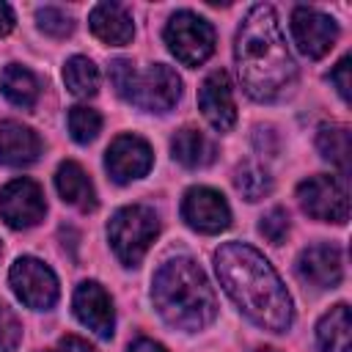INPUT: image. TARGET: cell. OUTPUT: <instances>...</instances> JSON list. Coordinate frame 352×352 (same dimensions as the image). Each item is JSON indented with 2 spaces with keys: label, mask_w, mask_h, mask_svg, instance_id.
I'll return each mask as SVG.
<instances>
[{
  "label": "cell",
  "mask_w": 352,
  "mask_h": 352,
  "mask_svg": "<svg viewBox=\"0 0 352 352\" xmlns=\"http://www.w3.org/2000/svg\"><path fill=\"white\" fill-rule=\"evenodd\" d=\"M19 338H22L19 319L14 316V311L6 302H0V352H14Z\"/></svg>",
  "instance_id": "cell-28"
},
{
  "label": "cell",
  "mask_w": 352,
  "mask_h": 352,
  "mask_svg": "<svg viewBox=\"0 0 352 352\" xmlns=\"http://www.w3.org/2000/svg\"><path fill=\"white\" fill-rule=\"evenodd\" d=\"M55 187H58V195L66 204L77 206L80 212H94L96 209V190H94L88 173L77 162L66 160V162L58 165V170H55Z\"/></svg>",
  "instance_id": "cell-18"
},
{
  "label": "cell",
  "mask_w": 352,
  "mask_h": 352,
  "mask_svg": "<svg viewBox=\"0 0 352 352\" xmlns=\"http://www.w3.org/2000/svg\"><path fill=\"white\" fill-rule=\"evenodd\" d=\"M58 352H96V349L80 336H63L58 341Z\"/></svg>",
  "instance_id": "cell-31"
},
{
  "label": "cell",
  "mask_w": 352,
  "mask_h": 352,
  "mask_svg": "<svg viewBox=\"0 0 352 352\" xmlns=\"http://www.w3.org/2000/svg\"><path fill=\"white\" fill-rule=\"evenodd\" d=\"M44 192L33 179H14L0 192V217L11 228H30L44 220Z\"/></svg>",
  "instance_id": "cell-10"
},
{
  "label": "cell",
  "mask_w": 352,
  "mask_h": 352,
  "mask_svg": "<svg viewBox=\"0 0 352 352\" xmlns=\"http://www.w3.org/2000/svg\"><path fill=\"white\" fill-rule=\"evenodd\" d=\"M330 80L336 82V88H338V94H341V99H344V102H349V55H346V58H341V60L336 63V69H333Z\"/></svg>",
  "instance_id": "cell-30"
},
{
  "label": "cell",
  "mask_w": 352,
  "mask_h": 352,
  "mask_svg": "<svg viewBox=\"0 0 352 352\" xmlns=\"http://www.w3.org/2000/svg\"><path fill=\"white\" fill-rule=\"evenodd\" d=\"M162 36L168 50L184 66H201L214 52V28L192 11H176L168 19Z\"/></svg>",
  "instance_id": "cell-5"
},
{
  "label": "cell",
  "mask_w": 352,
  "mask_h": 352,
  "mask_svg": "<svg viewBox=\"0 0 352 352\" xmlns=\"http://www.w3.org/2000/svg\"><path fill=\"white\" fill-rule=\"evenodd\" d=\"M182 217L201 234H220L231 226L228 201L212 187H190L182 198Z\"/></svg>",
  "instance_id": "cell-11"
},
{
  "label": "cell",
  "mask_w": 352,
  "mask_h": 352,
  "mask_svg": "<svg viewBox=\"0 0 352 352\" xmlns=\"http://www.w3.org/2000/svg\"><path fill=\"white\" fill-rule=\"evenodd\" d=\"M258 231H261V236H267L272 245H280V242L286 239V234H289V212L280 209V206L270 209V212L258 220Z\"/></svg>",
  "instance_id": "cell-27"
},
{
  "label": "cell",
  "mask_w": 352,
  "mask_h": 352,
  "mask_svg": "<svg viewBox=\"0 0 352 352\" xmlns=\"http://www.w3.org/2000/svg\"><path fill=\"white\" fill-rule=\"evenodd\" d=\"M74 314L77 319L94 330L99 338H113V327H116V311H113V300L110 294L96 283V280H82L74 289Z\"/></svg>",
  "instance_id": "cell-14"
},
{
  "label": "cell",
  "mask_w": 352,
  "mask_h": 352,
  "mask_svg": "<svg viewBox=\"0 0 352 352\" xmlns=\"http://www.w3.org/2000/svg\"><path fill=\"white\" fill-rule=\"evenodd\" d=\"M66 121H69V132L77 143H91L102 129V116L88 104H74L69 110Z\"/></svg>",
  "instance_id": "cell-25"
},
{
  "label": "cell",
  "mask_w": 352,
  "mask_h": 352,
  "mask_svg": "<svg viewBox=\"0 0 352 352\" xmlns=\"http://www.w3.org/2000/svg\"><path fill=\"white\" fill-rule=\"evenodd\" d=\"M36 22H38V30H44V33L52 36V38H66V36H72V30H74L72 16H69L66 11H60V8H55V6L38 8V11H36Z\"/></svg>",
  "instance_id": "cell-26"
},
{
  "label": "cell",
  "mask_w": 352,
  "mask_h": 352,
  "mask_svg": "<svg viewBox=\"0 0 352 352\" xmlns=\"http://www.w3.org/2000/svg\"><path fill=\"white\" fill-rule=\"evenodd\" d=\"M0 91L3 96L22 107V110H30L36 102H38V80L30 69L19 66V63H8L0 74Z\"/></svg>",
  "instance_id": "cell-21"
},
{
  "label": "cell",
  "mask_w": 352,
  "mask_h": 352,
  "mask_svg": "<svg viewBox=\"0 0 352 352\" xmlns=\"http://www.w3.org/2000/svg\"><path fill=\"white\" fill-rule=\"evenodd\" d=\"M126 352H168V349L160 341H154V338H138V341L129 344Z\"/></svg>",
  "instance_id": "cell-33"
},
{
  "label": "cell",
  "mask_w": 352,
  "mask_h": 352,
  "mask_svg": "<svg viewBox=\"0 0 352 352\" xmlns=\"http://www.w3.org/2000/svg\"><path fill=\"white\" fill-rule=\"evenodd\" d=\"M41 154L38 135L19 121H0V162L11 168H22L36 162Z\"/></svg>",
  "instance_id": "cell-16"
},
{
  "label": "cell",
  "mask_w": 352,
  "mask_h": 352,
  "mask_svg": "<svg viewBox=\"0 0 352 352\" xmlns=\"http://www.w3.org/2000/svg\"><path fill=\"white\" fill-rule=\"evenodd\" d=\"M8 283H11L14 294L28 308L47 311L58 302V278H55V272L33 256H22L11 264Z\"/></svg>",
  "instance_id": "cell-8"
},
{
  "label": "cell",
  "mask_w": 352,
  "mask_h": 352,
  "mask_svg": "<svg viewBox=\"0 0 352 352\" xmlns=\"http://www.w3.org/2000/svg\"><path fill=\"white\" fill-rule=\"evenodd\" d=\"M316 148L324 160H330L341 173L349 170V129L344 124H324L316 135Z\"/></svg>",
  "instance_id": "cell-22"
},
{
  "label": "cell",
  "mask_w": 352,
  "mask_h": 352,
  "mask_svg": "<svg viewBox=\"0 0 352 352\" xmlns=\"http://www.w3.org/2000/svg\"><path fill=\"white\" fill-rule=\"evenodd\" d=\"M198 107L204 113V118L217 129V132H228L236 124V104H234V88L231 80L223 69L212 72L201 88H198Z\"/></svg>",
  "instance_id": "cell-13"
},
{
  "label": "cell",
  "mask_w": 352,
  "mask_h": 352,
  "mask_svg": "<svg viewBox=\"0 0 352 352\" xmlns=\"http://www.w3.org/2000/svg\"><path fill=\"white\" fill-rule=\"evenodd\" d=\"M14 22H16L14 8L8 3H0V36H8L14 30Z\"/></svg>",
  "instance_id": "cell-32"
},
{
  "label": "cell",
  "mask_w": 352,
  "mask_h": 352,
  "mask_svg": "<svg viewBox=\"0 0 352 352\" xmlns=\"http://www.w3.org/2000/svg\"><path fill=\"white\" fill-rule=\"evenodd\" d=\"M160 234V220L154 209L132 204L118 209L107 223V239L113 245V253L124 267H138L151 248V242Z\"/></svg>",
  "instance_id": "cell-4"
},
{
  "label": "cell",
  "mask_w": 352,
  "mask_h": 352,
  "mask_svg": "<svg viewBox=\"0 0 352 352\" xmlns=\"http://www.w3.org/2000/svg\"><path fill=\"white\" fill-rule=\"evenodd\" d=\"M316 341L324 352H349L352 349V322H349V305L346 302L333 305L319 319Z\"/></svg>",
  "instance_id": "cell-19"
},
{
  "label": "cell",
  "mask_w": 352,
  "mask_h": 352,
  "mask_svg": "<svg viewBox=\"0 0 352 352\" xmlns=\"http://www.w3.org/2000/svg\"><path fill=\"white\" fill-rule=\"evenodd\" d=\"M292 38L297 44V50L308 58H324L336 41H338V25L333 16L308 8V6H297L292 11Z\"/></svg>",
  "instance_id": "cell-9"
},
{
  "label": "cell",
  "mask_w": 352,
  "mask_h": 352,
  "mask_svg": "<svg viewBox=\"0 0 352 352\" xmlns=\"http://www.w3.org/2000/svg\"><path fill=\"white\" fill-rule=\"evenodd\" d=\"M132 77H135V63L132 60H124V58H116L110 63V82L116 88V94L121 99H126L129 94V85H132Z\"/></svg>",
  "instance_id": "cell-29"
},
{
  "label": "cell",
  "mask_w": 352,
  "mask_h": 352,
  "mask_svg": "<svg viewBox=\"0 0 352 352\" xmlns=\"http://www.w3.org/2000/svg\"><path fill=\"white\" fill-rule=\"evenodd\" d=\"M63 82L77 96H94L99 91V69H96V63L91 58L74 55L63 66Z\"/></svg>",
  "instance_id": "cell-23"
},
{
  "label": "cell",
  "mask_w": 352,
  "mask_h": 352,
  "mask_svg": "<svg viewBox=\"0 0 352 352\" xmlns=\"http://www.w3.org/2000/svg\"><path fill=\"white\" fill-rule=\"evenodd\" d=\"M253 352H278V349H272V346H258V349H253Z\"/></svg>",
  "instance_id": "cell-34"
},
{
  "label": "cell",
  "mask_w": 352,
  "mask_h": 352,
  "mask_svg": "<svg viewBox=\"0 0 352 352\" xmlns=\"http://www.w3.org/2000/svg\"><path fill=\"white\" fill-rule=\"evenodd\" d=\"M151 146L138 135H118L104 154V168L116 184H126L132 179L146 176L151 170Z\"/></svg>",
  "instance_id": "cell-12"
},
{
  "label": "cell",
  "mask_w": 352,
  "mask_h": 352,
  "mask_svg": "<svg viewBox=\"0 0 352 352\" xmlns=\"http://www.w3.org/2000/svg\"><path fill=\"white\" fill-rule=\"evenodd\" d=\"M234 187L242 192L245 201H261L264 195L272 192V179H270V173L258 162H250L248 160V162L236 165V170H234Z\"/></svg>",
  "instance_id": "cell-24"
},
{
  "label": "cell",
  "mask_w": 352,
  "mask_h": 352,
  "mask_svg": "<svg viewBox=\"0 0 352 352\" xmlns=\"http://www.w3.org/2000/svg\"><path fill=\"white\" fill-rule=\"evenodd\" d=\"M88 25H91V30H94V36L99 41L113 44V47H124L135 36L132 16L118 3H99V6H94L91 16H88Z\"/></svg>",
  "instance_id": "cell-17"
},
{
  "label": "cell",
  "mask_w": 352,
  "mask_h": 352,
  "mask_svg": "<svg viewBox=\"0 0 352 352\" xmlns=\"http://www.w3.org/2000/svg\"><path fill=\"white\" fill-rule=\"evenodd\" d=\"M236 74L245 94L256 102H275L297 82V63L286 47L272 6H253L234 38Z\"/></svg>",
  "instance_id": "cell-1"
},
{
  "label": "cell",
  "mask_w": 352,
  "mask_h": 352,
  "mask_svg": "<svg viewBox=\"0 0 352 352\" xmlns=\"http://www.w3.org/2000/svg\"><path fill=\"white\" fill-rule=\"evenodd\" d=\"M214 272L226 294L248 319L270 333H286L292 324V297L275 267L245 242H226L214 253Z\"/></svg>",
  "instance_id": "cell-2"
},
{
  "label": "cell",
  "mask_w": 352,
  "mask_h": 352,
  "mask_svg": "<svg viewBox=\"0 0 352 352\" xmlns=\"http://www.w3.org/2000/svg\"><path fill=\"white\" fill-rule=\"evenodd\" d=\"M182 96V77L165 66V63H151L146 72L135 69L126 102L148 110V113H168Z\"/></svg>",
  "instance_id": "cell-6"
},
{
  "label": "cell",
  "mask_w": 352,
  "mask_h": 352,
  "mask_svg": "<svg viewBox=\"0 0 352 352\" xmlns=\"http://www.w3.org/2000/svg\"><path fill=\"white\" fill-rule=\"evenodd\" d=\"M297 272L305 283L316 289H333L344 278V264H341V250L336 245H311L300 253L297 258Z\"/></svg>",
  "instance_id": "cell-15"
},
{
  "label": "cell",
  "mask_w": 352,
  "mask_h": 352,
  "mask_svg": "<svg viewBox=\"0 0 352 352\" xmlns=\"http://www.w3.org/2000/svg\"><path fill=\"white\" fill-rule=\"evenodd\" d=\"M297 201L305 214L324 223H346L349 220V198L346 187L327 173L308 176L297 184Z\"/></svg>",
  "instance_id": "cell-7"
},
{
  "label": "cell",
  "mask_w": 352,
  "mask_h": 352,
  "mask_svg": "<svg viewBox=\"0 0 352 352\" xmlns=\"http://www.w3.org/2000/svg\"><path fill=\"white\" fill-rule=\"evenodd\" d=\"M151 300L157 314L176 330H204L217 316V297L204 270L187 258L165 261L151 280Z\"/></svg>",
  "instance_id": "cell-3"
},
{
  "label": "cell",
  "mask_w": 352,
  "mask_h": 352,
  "mask_svg": "<svg viewBox=\"0 0 352 352\" xmlns=\"http://www.w3.org/2000/svg\"><path fill=\"white\" fill-rule=\"evenodd\" d=\"M170 154L184 168H204L214 160V146L204 132L184 126L170 138Z\"/></svg>",
  "instance_id": "cell-20"
}]
</instances>
